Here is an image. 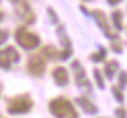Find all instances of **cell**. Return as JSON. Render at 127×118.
Masks as SVG:
<instances>
[{"instance_id": "1", "label": "cell", "mask_w": 127, "mask_h": 118, "mask_svg": "<svg viewBox=\"0 0 127 118\" xmlns=\"http://www.w3.org/2000/svg\"><path fill=\"white\" fill-rule=\"evenodd\" d=\"M15 38H17L18 43L21 46H24L25 49H32L39 43V39H38L36 35L28 32L25 29H18L17 33H15Z\"/></svg>"}, {"instance_id": "5", "label": "cell", "mask_w": 127, "mask_h": 118, "mask_svg": "<svg viewBox=\"0 0 127 118\" xmlns=\"http://www.w3.org/2000/svg\"><path fill=\"white\" fill-rule=\"evenodd\" d=\"M113 20H115V24L117 28H122V13L120 11H115L113 13Z\"/></svg>"}, {"instance_id": "2", "label": "cell", "mask_w": 127, "mask_h": 118, "mask_svg": "<svg viewBox=\"0 0 127 118\" xmlns=\"http://www.w3.org/2000/svg\"><path fill=\"white\" fill-rule=\"evenodd\" d=\"M30 68L34 71L35 74H39L43 70V63L39 57H34L32 60H30Z\"/></svg>"}, {"instance_id": "7", "label": "cell", "mask_w": 127, "mask_h": 118, "mask_svg": "<svg viewBox=\"0 0 127 118\" xmlns=\"http://www.w3.org/2000/svg\"><path fill=\"white\" fill-rule=\"evenodd\" d=\"M108 1H109L110 4H117V3L120 1V0H108Z\"/></svg>"}, {"instance_id": "6", "label": "cell", "mask_w": 127, "mask_h": 118, "mask_svg": "<svg viewBox=\"0 0 127 118\" xmlns=\"http://www.w3.org/2000/svg\"><path fill=\"white\" fill-rule=\"evenodd\" d=\"M6 38H7V32H4V31L0 29V43H3L6 40Z\"/></svg>"}, {"instance_id": "3", "label": "cell", "mask_w": 127, "mask_h": 118, "mask_svg": "<svg viewBox=\"0 0 127 118\" xmlns=\"http://www.w3.org/2000/svg\"><path fill=\"white\" fill-rule=\"evenodd\" d=\"M55 79L57 81V83H66L67 82V74H66V71L63 68H57L55 71Z\"/></svg>"}, {"instance_id": "4", "label": "cell", "mask_w": 127, "mask_h": 118, "mask_svg": "<svg viewBox=\"0 0 127 118\" xmlns=\"http://www.w3.org/2000/svg\"><path fill=\"white\" fill-rule=\"evenodd\" d=\"M94 14H95V17H96V21L101 24V26L109 33V31H110V29H109L108 25H106V17H105V14L102 13V11H95Z\"/></svg>"}]
</instances>
